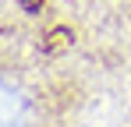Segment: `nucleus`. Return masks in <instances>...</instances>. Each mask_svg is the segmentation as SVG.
<instances>
[{
    "instance_id": "nucleus-1",
    "label": "nucleus",
    "mask_w": 131,
    "mask_h": 127,
    "mask_svg": "<svg viewBox=\"0 0 131 127\" xmlns=\"http://www.w3.org/2000/svg\"><path fill=\"white\" fill-rule=\"evenodd\" d=\"M67 42H71V32H67V28H57V32H50V35H46V49H50V53H57V49H64Z\"/></svg>"
}]
</instances>
